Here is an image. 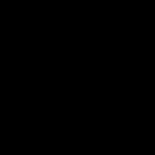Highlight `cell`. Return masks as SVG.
Instances as JSON below:
<instances>
[{"label": "cell", "mask_w": 155, "mask_h": 155, "mask_svg": "<svg viewBox=\"0 0 155 155\" xmlns=\"http://www.w3.org/2000/svg\"><path fill=\"white\" fill-rule=\"evenodd\" d=\"M0 152H2V112H0Z\"/></svg>", "instance_id": "obj_1"}]
</instances>
